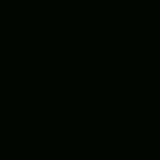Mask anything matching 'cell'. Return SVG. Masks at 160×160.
Returning a JSON list of instances; mask_svg holds the SVG:
<instances>
[]
</instances>
